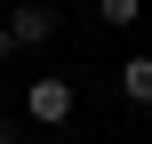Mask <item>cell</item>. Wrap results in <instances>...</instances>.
<instances>
[{
  "label": "cell",
  "instance_id": "6da1fadb",
  "mask_svg": "<svg viewBox=\"0 0 152 144\" xmlns=\"http://www.w3.org/2000/svg\"><path fill=\"white\" fill-rule=\"evenodd\" d=\"M72 104H80L72 80H56V72H32V80H24V120H32V128H64Z\"/></svg>",
  "mask_w": 152,
  "mask_h": 144
},
{
  "label": "cell",
  "instance_id": "7a4b0ae2",
  "mask_svg": "<svg viewBox=\"0 0 152 144\" xmlns=\"http://www.w3.org/2000/svg\"><path fill=\"white\" fill-rule=\"evenodd\" d=\"M8 32H16V48H48L56 40V8L48 0H16L8 8Z\"/></svg>",
  "mask_w": 152,
  "mask_h": 144
},
{
  "label": "cell",
  "instance_id": "3957f363",
  "mask_svg": "<svg viewBox=\"0 0 152 144\" xmlns=\"http://www.w3.org/2000/svg\"><path fill=\"white\" fill-rule=\"evenodd\" d=\"M120 96H128V104H152V48H136V56L120 64Z\"/></svg>",
  "mask_w": 152,
  "mask_h": 144
},
{
  "label": "cell",
  "instance_id": "277c9868",
  "mask_svg": "<svg viewBox=\"0 0 152 144\" xmlns=\"http://www.w3.org/2000/svg\"><path fill=\"white\" fill-rule=\"evenodd\" d=\"M96 16H104V24H136V16H144V0H96Z\"/></svg>",
  "mask_w": 152,
  "mask_h": 144
},
{
  "label": "cell",
  "instance_id": "5b68a950",
  "mask_svg": "<svg viewBox=\"0 0 152 144\" xmlns=\"http://www.w3.org/2000/svg\"><path fill=\"white\" fill-rule=\"evenodd\" d=\"M8 56H16V32H8V24H0V64H8Z\"/></svg>",
  "mask_w": 152,
  "mask_h": 144
},
{
  "label": "cell",
  "instance_id": "8992f818",
  "mask_svg": "<svg viewBox=\"0 0 152 144\" xmlns=\"http://www.w3.org/2000/svg\"><path fill=\"white\" fill-rule=\"evenodd\" d=\"M0 144H24V128H16V120H0Z\"/></svg>",
  "mask_w": 152,
  "mask_h": 144
},
{
  "label": "cell",
  "instance_id": "52a82bcc",
  "mask_svg": "<svg viewBox=\"0 0 152 144\" xmlns=\"http://www.w3.org/2000/svg\"><path fill=\"white\" fill-rule=\"evenodd\" d=\"M40 144H80V136H40Z\"/></svg>",
  "mask_w": 152,
  "mask_h": 144
}]
</instances>
